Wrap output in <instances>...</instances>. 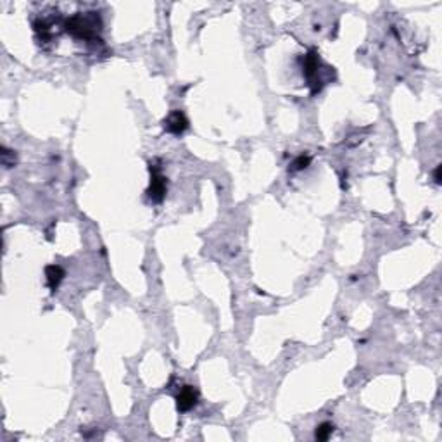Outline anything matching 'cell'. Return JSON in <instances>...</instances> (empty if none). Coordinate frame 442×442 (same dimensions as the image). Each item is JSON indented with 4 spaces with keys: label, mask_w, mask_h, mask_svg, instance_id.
<instances>
[{
    "label": "cell",
    "mask_w": 442,
    "mask_h": 442,
    "mask_svg": "<svg viewBox=\"0 0 442 442\" xmlns=\"http://www.w3.org/2000/svg\"><path fill=\"white\" fill-rule=\"evenodd\" d=\"M147 194L154 202H161L164 199V194H166V178L161 174L159 168L156 164H150V187Z\"/></svg>",
    "instance_id": "1"
},
{
    "label": "cell",
    "mask_w": 442,
    "mask_h": 442,
    "mask_svg": "<svg viewBox=\"0 0 442 442\" xmlns=\"http://www.w3.org/2000/svg\"><path fill=\"white\" fill-rule=\"evenodd\" d=\"M197 399H199L197 390H195L194 387H190V385H185L183 389L178 392V396H176V406H178V409H180V411L192 409V408L197 404Z\"/></svg>",
    "instance_id": "2"
},
{
    "label": "cell",
    "mask_w": 442,
    "mask_h": 442,
    "mask_svg": "<svg viewBox=\"0 0 442 442\" xmlns=\"http://www.w3.org/2000/svg\"><path fill=\"white\" fill-rule=\"evenodd\" d=\"M164 126H166V130L170 133H174V135H180V133H183L185 130H187L188 126V121L187 118H185L183 112L180 111H173L170 116H168V119L164 121Z\"/></svg>",
    "instance_id": "3"
},
{
    "label": "cell",
    "mask_w": 442,
    "mask_h": 442,
    "mask_svg": "<svg viewBox=\"0 0 442 442\" xmlns=\"http://www.w3.org/2000/svg\"><path fill=\"white\" fill-rule=\"evenodd\" d=\"M45 276H47V283H49V287L52 290H56L57 285H59V283L63 282V278H64V270L61 268V266H57V265H50V266H47V270H45Z\"/></svg>",
    "instance_id": "4"
},
{
    "label": "cell",
    "mask_w": 442,
    "mask_h": 442,
    "mask_svg": "<svg viewBox=\"0 0 442 442\" xmlns=\"http://www.w3.org/2000/svg\"><path fill=\"white\" fill-rule=\"evenodd\" d=\"M332 432H334V425L328 423V421H325V423H321V425H318L316 427L314 437H316L318 441H327V439L332 435Z\"/></svg>",
    "instance_id": "5"
},
{
    "label": "cell",
    "mask_w": 442,
    "mask_h": 442,
    "mask_svg": "<svg viewBox=\"0 0 442 442\" xmlns=\"http://www.w3.org/2000/svg\"><path fill=\"white\" fill-rule=\"evenodd\" d=\"M311 163V157L309 156H299L296 161L292 163V168L290 170L292 171H301V170H306L307 166H309Z\"/></svg>",
    "instance_id": "6"
},
{
    "label": "cell",
    "mask_w": 442,
    "mask_h": 442,
    "mask_svg": "<svg viewBox=\"0 0 442 442\" xmlns=\"http://www.w3.org/2000/svg\"><path fill=\"white\" fill-rule=\"evenodd\" d=\"M12 150H7V149H4V152H2V163H4V166H7V168H11V166H14V161H11V156H14V154H11Z\"/></svg>",
    "instance_id": "7"
},
{
    "label": "cell",
    "mask_w": 442,
    "mask_h": 442,
    "mask_svg": "<svg viewBox=\"0 0 442 442\" xmlns=\"http://www.w3.org/2000/svg\"><path fill=\"white\" fill-rule=\"evenodd\" d=\"M434 176H435V181H437V183H441V166H437V170H435Z\"/></svg>",
    "instance_id": "8"
}]
</instances>
